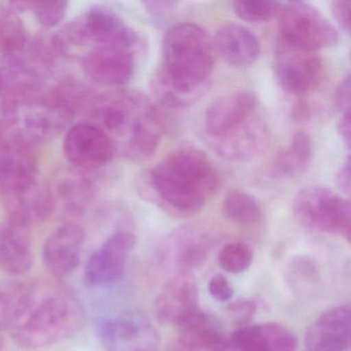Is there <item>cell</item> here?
<instances>
[{
	"mask_svg": "<svg viewBox=\"0 0 351 351\" xmlns=\"http://www.w3.org/2000/svg\"><path fill=\"white\" fill-rule=\"evenodd\" d=\"M85 317L81 300L62 283H24L17 311L8 330L22 348H43L77 334Z\"/></svg>",
	"mask_w": 351,
	"mask_h": 351,
	"instance_id": "6da1fadb",
	"label": "cell"
},
{
	"mask_svg": "<svg viewBox=\"0 0 351 351\" xmlns=\"http://www.w3.org/2000/svg\"><path fill=\"white\" fill-rule=\"evenodd\" d=\"M337 186L345 194L350 193V161L347 158L346 163L342 166L340 171L337 174Z\"/></svg>",
	"mask_w": 351,
	"mask_h": 351,
	"instance_id": "e575fe53",
	"label": "cell"
},
{
	"mask_svg": "<svg viewBox=\"0 0 351 351\" xmlns=\"http://www.w3.org/2000/svg\"><path fill=\"white\" fill-rule=\"evenodd\" d=\"M98 335L108 351H157L159 335L147 316L123 311L104 317Z\"/></svg>",
	"mask_w": 351,
	"mask_h": 351,
	"instance_id": "ba28073f",
	"label": "cell"
},
{
	"mask_svg": "<svg viewBox=\"0 0 351 351\" xmlns=\"http://www.w3.org/2000/svg\"><path fill=\"white\" fill-rule=\"evenodd\" d=\"M136 242V236L130 231L110 235L88 258L85 267L88 280L94 285H108L120 278Z\"/></svg>",
	"mask_w": 351,
	"mask_h": 351,
	"instance_id": "4fadbf2b",
	"label": "cell"
},
{
	"mask_svg": "<svg viewBox=\"0 0 351 351\" xmlns=\"http://www.w3.org/2000/svg\"><path fill=\"white\" fill-rule=\"evenodd\" d=\"M215 48L201 26L182 23L166 32L162 66L154 82L159 99L172 108L192 104L202 93L215 66Z\"/></svg>",
	"mask_w": 351,
	"mask_h": 351,
	"instance_id": "7a4b0ae2",
	"label": "cell"
},
{
	"mask_svg": "<svg viewBox=\"0 0 351 351\" xmlns=\"http://www.w3.org/2000/svg\"><path fill=\"white\" fill-rule=\"evenodd\" d=\"M254 261V252L243 242L226 244L219 254V263L223 270L229 273H242L247 270Z\"/></svg>",
	"mask_w": 351,
	"mask_h": 351,
	"instance_id": "83f0119b",
	"label": "cell"
},
{
	"mask_svg": "<svg viewBox=\"0 0 351 351\" xmlns=\"http://www.w3.org/2000/svg\"><path fill=\"white\" fill-rule=\"evenodd\" d=\"M256 308L258 306H256V302L252 299L236 300L229 306L230 311L233 312L234 315L242 322V326H244V322L246 320L254 315Z\"/></svg>",
	"mask_w": 351,
	"mask_h": 351,
	"instance_id": "1f68e13d",
	"label": "cell"
},
{
	"mask_svg": "<svg viewBox=\"0 0 351 351\" xmlns=\"http://www.w3.org/2000/svg\"><path fill=\"white\" fill-rule=\"evenodd\" d=\"M267 143L268 128L260 112L221 138L210 141L219 156L233 162L250 161L264 151Z\"/></svg>",
	"mask_w": 351,
	"mask_h": 351,
	"instance_id": "e0dca14e",
	"label": "cell"
},
{
	"mask_svg": "<svg viewBox=\"0 0 351 351\" xmlns=\"http://www.w3.org/2000/svg\"><path fill=\"white\" fill-rule=\"evenodd\" d=\"M63 153L69 163L88 171L104 167L117 155L110 137L91 122L77 123L67 130Z\"/></svg>",
	"mask_w": 351,
	"mask_h": 351,
	"instance_id": "9c48e42d",
	"label": "cell"
},
{
	"mask_svg": "<svg viewBox=\"0 0 351 351\" xmlns=\"http://www.w3.org/2000/svg\"><path fill=\"white\" fill-rule=\"evenodd\" d=\"M180 345H182V344H180ZM176 351H194V350H192V349H190V348H186V347L182 346V347H180V349H178V350H176Z\"/></svg>",
	"mask_w": 351,
	"mask_h": 351,
	"instance_id": "8d00e7d4",
	"label": "cell"
},
{
	"mask_svg": "<svg viewBox=\"0 0 351 351\" xmlns=\"http://www.w3.org/2000/svg\"><path fill=\"white\" fill-rule=\"evenodd\" d=\"M3 338H1V337H0V351H1V348H3Z\"/></svg>",
	"mask_w": 351,
	"mask_h": 351,
	"instance_id": "74e56055",
	"label": "cell"
},
{
	"mask_svg": "<svg viewBox=\"0 0 351 351\" xmlns=\"http://www.w3.org/2000/svg\"><path fill=\"white\" fill-rule=\"evenodd\" d=\"M85 232L81 226L63 223L54 230L45 241L43 261L47 270L56 277L69 276L80 265Z\"/></svg>",
	"mask_w": 351,
	"mask_h": 351,
	"instance_id": "9a60e30c",
	"label": "cell"
},
{
	"mask_svg": "<svg viewBox=\"0 0 351 351\" xmlns=\"http://www.w3.org/2000/svg\"><path fill=\"white\" fill-rule=\"evenodd\" d=\"M180 328V344L196 351H234L230 339L226 338L215 320L198 311L189 318Z\"/></svg>",
	"mask_w": 351,
	"mask_h": 351,
	"instance_id": "603a6c76",
	"label": "cell"
},
{
	"mask_svg": "<svg viewBox=\"0 0 351 351\" xmlns=\"http://www.w3.org/2000/svg\"><path fill=\"white\" fill-rule=\"evenodd\" d=\"M221 213L226 219L242 227H256L263 219V210L252 195L234 191L223 199Z\"/></svg>",
	"mask_w": 351,
	"mask_h": 351,
	"instance_id": "484cf974",
	"label": "cell"
},
{
	"mask_svg": "<svg viewBox=\"0 0 351 351\" xmlns=\"http://www.w3.org/2000/svg\"><path fill=\"white\" fill-rule=\"evenodd\" d=\"M90 79L104 86H121L132 79L135 59L132 51L116 48H94L83 59Z\"/></svg>",
	"mask_w": 351,
	"mask_h": 351,
	"instance_id": "ac0fdd59",
	"label": "cell"
},
{
	"mask_svg": "<svg viewBox=\"0 0 351 351\" xmlns=\"http://www.w3.org/2000/svg\"><path fill=\"white\" fill-rule=\"evenodd\" d=\"M291 206L293 217L303 227L350 241V203L340 195L322 186H307L295 195Z\"/></svg>",
	"mask_w": 351,
	"mask_h": 351,
	"instance_id": "8992f818",
	"label": "cell"
},
{
	"mask_svg": "<svg viewBox=\"0 0 351 351\" xmlns=\"http://www.w3.org/2000/svg\"><path fill=\"white\" fill-rule=\"evenodd\" d=\"M208 291L213 299L219 302L230 301L234 295V289L231 283L221 274L215 275L209 280Z\"/></svg>",
	"mask_w": 351,
	"mask_h": 351,
	"instance_id": "4dcf8cb0",
	"label": "cell"
},
{
	"mask_svg": "<svg viewBox=\"0 0 351 351\" xmlns=\"http://www.w3.org/2000/svg\"><path fill=\"white\" fill-rule=\"evenodd\" d=\"M5 200L9 221L27 228L45 221L54 209L52 193L40 182L29 190Z\"/></svg>",
	"mask_w": 351,
	"mask_h": 351,
	"instance_id": "7402d4cb",
	"label": "cell"
},
{
	"mask_svg": "<svg viewBox=\"0 0 351 351\" xmlns=\"http://www.w3.org/2000/svg\"><path fill=\"white\" fill-rule=\"evenodd\" d=\"M280 32L285 44L311 52L336 46L340 38L334 25L306 3H289L282 10Z\"/></svg>",
	"mask_w": 351,
	"mask_h": 351,
	"instance_id": "52a82bcc",
	"label": "cell"
},
{
	"mask_svg": "<svg viewBox=\"0 0 351 351\" xmlns=\"http://www.w3.org/2000/svg\"><path fill=\"white\" fill-rule=\"evenodd\" d=\"M351 343L350 305L341 304L322 312L306 330L308 351H346Z\"/></svg>",
	"mask_w": 351,
	"mask_h": 351,
	"instance_id": "5bb4252c",
	"label": "cell"
},
{
	"mask_svg": "<svg viewBox=\"0 0 351 351\" xmlns=\"http://www.w3.org/2000/svg\"><path fill=\"white\" fill-rule=\"evenodd\" d=\"M38 182V165L28 143L17 136L0 141V195L11 198Z\"/></svg>",
	"mask_w": 351,
	"mask_h": 351,
	"instance_id": "8fae6325",
	"label": "cell"
},
{
	"mask_svg": "<svg viewBox=\"0 0 351 351\" xmlns=\"http://www.w3.org/2000/svg\"><path fill=\"white\" fill-rule=\"evenodd\" d=\"M339 133L343 141L346 143L347 147L350 145V112L340 116V121L338 125Z\"/></svg>",
	"mask_w": 351,
	"mask_h": 351,
	"instance_id": "d590c367",
	"label": "cell"
},
{
	"mask_svg": "<svg viewBox=\"0 0 351 351\" xmlns=\"http://www.w3.org/2000/svg\"><path fill=\"white\" fill-rule=\"evenodd\" d=\"M313 145L309 135L297 132L291 139L289 149L275 157L270 168L271 178L275 180H291L307 170L311 162Z\"/></svg>",
	"mask_w": 351,
	"mask_h": 351,
	"instance_id": "cb8c5ba5",
	"label": "cell"
},
{
	"mask_svg": "<svg viewBox=\"0 0 351 351\" xmlns=\"http://www.w3.org/2000/svg\"><path fill=\"white\" fill-rule=\"evenodd\" d=\"M34 13L40 25L47 28L56 27L66 17L69 3L67 1H42L32 3Z\"/></svg>",
	"mask_w": 351,
	"mask_h": 351,
	"instance_id": "f546056e",
	"label": "cell"
},
{
	"mask_svg": "<svg viewBox=\"0 0 351 351\" xmlns=\"http://www.w3.org/2000/svg\"><path fill=\"white\" fill-rule=\"evenodd\" d=\"M213 43L215 52L232 66L240 69L250 66L260 56L258 38L240 24L230 22L221 26Z\"/></svg>",
	"mask_w": 351,
	"mask_h": 351,
	"instance_id": "ffe728a7",
	"label": "cell"
},
{
	"mask_svg": "<svg viewBox=\"0 0 351 351\" xmlns=\"http://www.w3.org/2000/svg\"><path fill=\"white\" fill-rule=\"evenodd\" d=\"M34 262L29 228L13 221L0 223V269L12 275H22Z\"/></svg>",
	"mask_w": 351,
	"mask_h": 351,
	"instance_id": "44dd1931",
	"label": "cell"
},
{
	"mask_svg": "<svg viewBox=\"0 0 351 351\" xmlns=\"http://www.w3.org/2000/svg\"><path fill=\"white\" fill-rule=\"evenodd\" d=\"M275 73L285 91L302 95L319 81L322 63L315 52L295 48L281 40L274 58Z\"/></svg>",
	"mask_w": 351,
	"mask_h": 351,
	"instance_id": "30bf717a",
	"label": "cell"
},
{
	"mask_svg": "<svg viewBox=\"0 0 351 351\" xmlns=\"http://www.w3.org/2000/svg\"><path fill=\"white\" fill-rule=\"evenodd\" d=\"M234 351H297L295 332L279 322L240 326L230 338Z\"/></svg>",
	"mask_w": 351,
	"mask_h": 351,
	"instance_id": "d6986e66",
	"label": "cell"
},
{
	"mask_svg": "<svg viewBox=\"0 0 351 351\" xmlns=\"http://www.w3.org/2000/svg\"><path fill=\"white\" fill-rule=\"evenodd\" d=\"M27 44V32L15 10L0 9V51L5 56L19 54Z\"/></svg>",
	"mask_w": 351,
	"mask_h": 351,
	"instance_id": "4316f807",
	"label": "cell"
},
{
	"mask_svg": "<svg viewBox=\"0 0 351 351\" xmlns=\"http://www.w3.org/2000/svg\"><path fill=\"white\" fill-rule=\"evenodd\" d=\"M234 12L247 22L260 23L268 21L278 14L281 3L269 0H250V1H235Z\"/></svg>",
	"mask_w": 351,
	"mask_h": 351,
	"instance_id": "f1b7e54d",
	"label": "cell"
},
{
	"mask_svg": "<svg viewBox=\"0 0 351 351\" xmlns=\"http://www.w3.org/2000/svg\"><path fill=\"white\" fill-rule=\"evenodd\" d=\"M152 197L178 217L195 215L217 192L219 178L200 149L184 147L170 154L149 172Z\"/></svg>",
	"mask_w": 351,
	"mask_h": 351,
	"instance_id": "3957f363",
	"label": "cell"
},
{
	"mask_svg": "<svg viewBox=\"0 0 351 351\" xmlns=\"http://www.w3.org/2000/svg\"><path fill=\"white\" fill-rule=\"evenodd\" d=\"M336 106L340 116L350 112V77L346 75L336 92Z\"/></svg>",
	"mask_w": 351,
	"mask_h": 351,
	"instance_id": "d6a6232c",
	"label": "cell"
},
{
	"mask_svg": "<svg viewBox=\"0 0 351 351\" xmlns=\"http://www.w3.org/2000/svg\"><path fill=\"white\" fill-rule=\"evenodd\" d=\"M258 112V98L252 92H236L219 98L205 114V131L209 141L223 136Z\"/></svg>",
	"mask_w": 351,
	"mask_h": 351,
	"instance_id": "2e32d148",
	"label": "cell"
},
{
	"mask_svg": "<svg viewBox=\"0 0 351 351\" xmlns=\"http://www.w3.org/2000/svg\"><path fill=\"white\" fill-rule=\"evenodd\" d=\"M90 46L93 48H116L132 51L138 43L136 32L122 18L106 8H93L83 17L75 20L63 29L57 40L62 48Z\"/></svg>",
	"mask_w": 351,
	"mask_h": 351,
	"instance_id": "5b68a950",
	"label": "cell"
},
{
	"mask_svg": "<svg viewBox=\"0 0 351 351\" xmlns=\"http://www.w3.org/2000/svg\"><path fill=\"white\" fill-rule=\"evenodd\" d=\"M94 125L114 143L117 154L130 160L153 155L161 141V118L143 94L120 91L96 100L92 112Z\"/></svg>",
	"mask_w": 351,
	"mask_h": 351,
	"instance_id": "277c9868",
	"label": "cell"
},
{
	"mask_svg": "<svg viewBox=\"0 0 351 351\" xmlns=\"http://www.w3.org/2000/svg\"><path fill=\"white\" fill-rule=\"evenodd\" d=\"M169 242L176 264L184 269V272L200 266L206 260L208 242L198 230L193 228L178 230L172 234Z\"/></svg>",
	"mask_w": 351,
	"mask_h": 351,
	"instance_id": "d4e9b609",
	"label": "cell"
},
{
	"mask_svg": "<svg viewBox=\"0 0 351 351\" xmlns=\"http://www.w3.org/2000/svg\"><path fill=\"white\" fill-rule=\"evenodd\" d=\"M199 291L196 280L188 272L170 277L156 298L155 313L158 322L178 326L199 311Z\"/></svg>",
	"mask_w": 351,
	"mask_h": 351,
	"instance_id": "7c38bea8",
	"label": "cell"
},
{
	"mask_svg": "<svg viewBox=\"0 0 351 351\" xmlns=\"http://www.w3.org/2000/svg\"><path fill=\"white\" fill-rule=\"evenodd\" d=\"M349 8L350 3L346 0L334 1L332 3V12L335 19L345 32H349Z\"/></svg>",
	"mask_w": 351,
	"mask_h": 351,
	"instance_id": "836d02e7",
	"label": "cell"
}]
</instances>
